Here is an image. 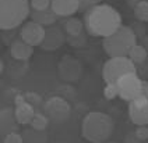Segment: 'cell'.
<instances>
[{
    "instance_id": "24",
    "label": "cell",
    "mask_w": 148,
    "mask_h": 143,
    "mask_svg": "<svg viewBox=\"0 0 148 143\" xmlns=\"http://www.w3.org/2000/svg\"><path fill=\"white\" fill-rule=\"evenodd\" d=\"M3 143H24V138L18 132H11L3 138Z\"/></svg>"
},
{
    "instance_id": "19",
    "label": "cell",
    "mask_w": 148,
    "mask_h": 143,
    "mask_svg": "<svg viewBox=\"0 0 148 143\" xmlns=\"http://www.w3.org/2000/svg\"><path fill=\"white\" fill-rule=\"evenodd\" d=\"M134 16L141 22H148V0H140L134 7Z\"/></svg>"
},
{
    "instance_id": "15",
    "label": "cell",
    "mask_w": 148,
    "mask_h": 143,
    "mask_svg": "<svg viewBox=\"0 0 148 143\" xmlns=\"http://www.w3.org/2000/svg\"><path fill=\"white\" fill-rule=\"evenodd\" d=\"M14 114H16L18 124H21V125L31 124L34 115H35V107L32 104H29L28 101H24V103L17 104L14 107Z\"/></svg>"
},
{
    "instance_id": "3",
    "label": "cell",
    "mask_w": 148,
    "mask_h": 143,
    "mask_svg": "<svg viewBox=\"0 0 148 143\" xmlns=\"http://www.w3.org/2000/svg\"><path fill=\"white\" fill-rule=\"evenodd\" d=\"M137 45V36L134 29L122 25L115 34L103 38L102 47L109 57H124L129 56L133 47Z\"/></svg>"
},
{
    "instance_id": "28",
    "label": "cell",
    "mask_w": 148,
    "mask_h": 143,
    "mask_svg": "<svg viewBox=\"0 0 148 143\" xmlns=\"http://www.w3.org/2000/svg\"><path fill=\"white\" fill-rule=\"evenodd\" d=\"M124 143H143V140H140L136 136V134H130L124 138Z\"/></svg>"
},
{
    "instance_id": "6",
    "label": "cell",
    "mask_w": 148,
    "mask_h": 143,
    "mask_svg": "<svg viewBox=\"0 0 148 143\" xmlns=\"http://www.w3.org/2000/svg\"><path fill=\"white\" fill-rule=\"evenodd\" d=\"M117 89H119V97L126 101H132L141 96L143 90V79L137 75V72H130L120 76L117 79Z\"/></svg>"
},
{
    "instance_id": "7",
    "label": "cell",
    "mask_w": 148,
    "mask_h": 143,
    "mask_svg": "<svg viewBox=\"0 0 148 143\" xmlns=\"http://www.w3.org/2000/svg\"><path fill=\"white\" fill-rule=\"evenodd\" d=\"M43 111H45V115L49 118V121L55 122V124H63L70 117L71 107L63 97L53 96L45 101Z\"/></svg>"
},
{
    "instance_id": "4",
    "label": "cell",
    "mask_w": 148,
    "mask_h": 143,
    "mask_svg": "<svg viewBox=\"0 0 148 143\" xmlns=\"http://www.w3.org/2000/svg\"><path fill=\"white\" fill-rule=\"evenodd\" d=\"M31 0H0V28L3 31L14 29L31 14Z\"/></svg>"
},
{
    "instance_id": "30",
    "label": "cell",
    "mask_w": 148,
    "mask_h": 143,
    "mask_svg": "<svg viewBox=\"0 0 148 143\" xmlns=\"http://www.w3.org/2000/svg\"><path fill=\"white\" fill-rule=\"evenodd\" d=\"M141 96L148 97V82L147 81H143V90H141Z\"/></svg>"
},
{
    "instance_id": "5",
    "label": "cell",
    "mask_w": 148,
    "mask_h": 143,
    "mask_svg": "<svg viewBox=\"0 0 148 143\" xmlns=\"http://www.w3.org/2000/svg\"><path fill=\"white\" fill-rule=\"evenodd\" d=\"M136 64L127 56L124 57H109L102 68V78L105 84H116L120 76L136 72Z\"/></svg>"
},
{
    "instance_id": "21",
    "label": "cell",
    "mask_w": 148,
    "mask_h": 143,
    "mask_svg": "<svg viewBox=\"0 0 148 143\" xmlns=\"http://www.w3.org/2000/svg\"><path fill=\"white\" fill-rule=\"evenodd\" d=\"M67 42L73 47H82L87 43V35H85V32H82L77 36H67Z\"/></svg>"
},
{
    "instance_id": "31",
    "label": "cell",
    "mask_w": 148,
    "mask_h": 143,
    "mask_svg": "<svg viewBox=\"0 0 148 143\" xmlns=\"http://www.w3.org/2000/svg\"><path fill=\"white\" fill-rule=\"evenodd\" d=\"M138 1H140V0H126V3H127L130 7H133V9H134V7L138 4Z\"/></svg>"
},
{
    "instance_id": "2",
    "label": "cell",
    "mask_w": 148,
    "mask_h": 143,
    "mask_svg": "<svg viewBox=\"0 0 148 143\" xmlns=\"http://www.w3.org/2000/svg\"><path fill=\"white\" fill-rule=\"evenodd\" d=\"M115 129V121L101 111L88 113L81 124V135L91 143H106Z\"/></svg>"
},
{
    "instance_id": "10",
    "label": "cell",
    "mask_w": 148,
    "mask_h": 143,
    "mask_svg": "<svg viewBox=\"0 0 148 143\" xmlns=\"http://www.w3.org/2000/svg\"><path fill=\"white\" fill-rule=\"evenodd\" d=\"M67 40L66 35L63 34V31L59 26H48L46 28V35H45V40L41 45L42 50L46 51H55Z\"/></svg>"
},
{
    "instance_id": "32",
    "label": "cell",
    "mask_w": 148,
    "mask_h": 143,
    "mask_svg": "<svg viewBox=\"0 0 148 143\" xmlns=\"http://www.w3.org/2000/svg\"><path fill=\"white\" fill-rule=\"evenodd\" d=\"M106 143H115V142H106Z\"/></svg>"
},
{
    "instance_id": "13",
    "label": "cell",
    "mask_w": 148,
    "mask_h": 143,
    "mask_svg": "<svg viewBox=\"0 0 148 143\" xmlns=\"http://www.w3.org/2000/svg\"><path fill=\"white\" fill-rule=\"evenodd\" d=\"M10 53H11L13 59L18 60V61H27L34 54V46L24 42L21 38L14 39L10 45Z\"/></svg>"
},
{
    "instance_id": "29",
    "label": "cell",
    "mask_w": 148,
    "mask_h": 143,
    "mask_svg": "<svg viewBox=\"0 0 148 143\" xmlns=\"http://www.w3.org/2000/svg\"><path fill=\"white\" fill-rule=\"evenodd\" d=\"M24 101H27L25 100V96L24 94H21V93H18V94H16L14 96V104H21V103H24Z\"/></svg>"
},
{
    "instance_id": "14",
    "label": "cell",
    "mask_w": 148,
    "mask_h": 143,
    "mask_svg": "<svg viewBox=\"0 0 148 143\" xmlns=\"http://www.w3.org/2000/svg\"><path fill=\"white\" fill-rule=\"evenodd\" d=\"M0 119H1V135H3V138L6 135L11 134V132H17L18 122H17L16 114H14V109H10V107L1 109Z\"/></svg>"
},
{
    "instance_id": "26",
    "label": "cell",
    "mask_w": 148,
    "mask_h": 143,
    "mask_svg": "<svg viewBox=\"0 0 148 143\" xmlns=\"http://www.w3.org/2000/svg\"><path fill=\"white\" fill-rule=\"evenodd\" d=\"M136 136L140 139V140H147L148 139V125H141V126H137V129H136Z\"/></svg>"
},
{
    "instance_id": "17",
    "label": "cell",
    "mask_w": 148,
    "mask_h": 143,
    "mask_svg": "<svg viewBox=\"0 0 148 143\" xmlns=\"http://www.w3.org/2000/svg\"><path fill=\"white\" fill-rule=\"evenodd\" d=\"M64 32L67 36H77L84 32V22L78 18H70L64 24Z\"/></svg>"
},
{
    "instance_id": "23",
    "label": "cell",
    "mask_w": 148,
    "mask_h": 143,
    "mask_svg": "<svg viewBox=\"0 0 148 143\" xmlns=\"http://www.w3.org/2000/svg\"><path fill=\"white\" fill-rule=\"evenodd\" d=\"M52 6V0H31V7L32 10L42 11V10H48Z\"/></svg>"
},
{
    "instance_id": "27",
    "label": "cell",
    "mask_w": 148,
    "mask_h": 143,
    "mask_svg": "<svg viewBox=\"0 0 148 143\" xmlns=\"http://www.w3.org/2000/svg\"><path fill=\"white\" fill-rule=\"evenodd\" d=\"M25 100L28 101L29 104H32L34 107L36 106V104H39L41 103V97L36 94V93H25Z\"/></svg>"
},
{
    "instance_id": "16",
    "label": "cell",
    "mask_w": 148,
    "mask_h": 143,
    "mask_svg": "<svg viewBox=\"0 0 148 143\" xmlns=\"http://www.w3.org/2000/svg\"><path fill=\"white\" fill-rule=\"evenodd\" d=\"M29 17H31L32 21L38 22V24H41V25H43V26H52L58 21L59 16L52 9H48V10H42V11L31 10Z\"/></svg>"
},
{
    "instance_id": "33",
    "label": "cell",
    "mask_w": 148,
    "mask_h": 143,
    "mask_svg": "<svg viewBox=\"0 0 148 143\" xmlns=\"http://www.w3.org/2000/svg\"><path fill=\"white\" fill-rule=\"evenodd\" d=\"M56 143H62V142H56Z\"/></svg>"
},
{
    "instance_id": "9",
    "label": "cell",
    "mask_w": 148,
    "mask_h": 143,
    "mask_svg": "<svg viewBox=\"0 0 148 143\" xmlns=\"http://www.w3.org/2000/svg\"><path fill=\"white\" fill-rule=\"evenodd\" d=\"M129 118L137 126L148 125V97L140 96L129 101Z\"/></svg>"
},
{
    "instance_id": "25",
    "label": "cell",
    "mask_w": 148,
    "mask_h": 143,
    "mask_svg": "<svg viewBox=\"0 0 148 143\" xmlns=\"http://www.w3.org/2000/svg\"><path fill=\"white\" fill-rule=\"evenodd\" d=\"M98 4H101V0H80V10L87 11V10L92 9Z\"/></svg>"
},
{
    "instance_id": "20",
    "label": "cell",
    "mask_w": 148,
    "mask_h": 143,
    "mask_svg": "<svg viewBox=\"0 0 148 143\" xmlns=\"http://www.w3.org/2000/svg\"><path fill=\"white\" fill-rule=\"evenodd\" d=\"M49 122V118L46 117L45 114H39V113H35L32 121H31V126H32L35 131H43Z\"/></svg>"
},
{
    "instance_id": "8",
    "label": "cell",
    "mask_w": 148,
    "mask_h": 143,
    "mask_svg": "<svg viewBox=\"0 0 148 143\" xmlns=\"http://www.w3.org/2000/svg\"><path fill=\"white\" fill-rule=\"evenodd\" d=\"M45 35H46V28L35 21H28L21 26L20 31V38L27 42L31 46H41L45 40Z\"/></svg>"
},
{
    "instance_id": "1",
    "label": "cell",
    "mask_w": 148,
    "mask_h": 143,
    "mask_svg": "<svg viewBox=\"0 0 148 143\" xmlns=\"http://www.w3.org/2000/svg\"><path fill=\"white\" fill-rule=\"evenodd\" d=\"M87 34L97 38H108L122 26V16L109 4H98L84 13Z\"/></svg>"
},
{
    "instance_id": "18",
    "label": "cell",
    "mask_w": 148,
    "mask_h": 143,
    "mask_svg": "<svg viewBox=\"0 0 148 143\" xmlns=\"http://www.w3.org/2000/svg\"><path fill=\"white\" fill-rule=\"evenodd\" d=\"M147 56H148L147 49H145L143 45H136L132 50H130L127 57L132 60L134 64H143V63L147 60Z\"/></svg>"
},
{
    "instance_id": "11",
    "label": "cell",
    "mask_w": 148,
    "mask_h": 143,
    "mask_svg": "<svg viewBox=\"0 0 148 143\" xmlns=\"http://www.w3.org/2000/svg\"><path fill=\"white\" fill-rule=\"evenodd\" d=\"M59 74L62 76V79L69 81V82H74L80 78L81 65L77 60L71 59V57H64L59 64Z\"/></svg>"
},
{
    "instance_id": "22",
    "label": "cell",
    "mask_w": 148,
    "mask_h": 143,
    "mask_svg": "<svg viewBox=\"0 0 148 143\" xmlns=\"http://www.w3.org/2000/svg\"><path fill=\"white\" fill-rule=\"evenodd\" d=\"M103 96L106 97L108 100H113L115 97L119 96V89L116 84H106L103 88Z\"/></svg>"
},
{
    "instance_id": "12",
    "label": "cell",
    "mask_w": 148,
    "mask_h": 143,
    "mask_svg": "<svg viewBox=\"0 0 148 143\" xmlns=\"http://www.w3.org/2000/svg\"><path fill=\"white\" fill-rule=\"evenodd\" d=\"M50 9L59 17H70L80 10V0H52Z\"/></svg>"
}]
</instances>
